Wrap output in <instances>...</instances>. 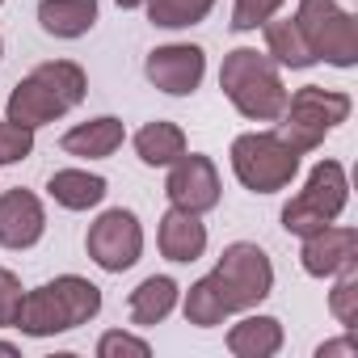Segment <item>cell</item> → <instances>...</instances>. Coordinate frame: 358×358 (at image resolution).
Masks as SVG:
<instances>
[{
	"instance_id": "14",
	"label": "cell",
	"mask_w": 358,
	"mask_h": 358,
	"mask_svg": "<svg viewBox=\"0 0 358 358\" xmlns=\"http://www.w3.org/2000/svg\"><path fill=\"white\" fill-rule=\"evenodd\" d=\"M122 139H127L122 118L101 114V118H89V122L64 131L59 148H64L68 156H80V160H106V156H114V152L122 148Z\"/></svg>"
},
{
	"instance_id": "33",
	"label": "cell",
	"mask_w": 358,
	"mask_h": 358,
	"mask_svg": "<svg viewBox=\"0 0 358 358\" xmlns=\"http://www.w3.org/2000/svg\"><path fill=\"white\" fill-rule=\"evenodd\" d=\"M0 55H5V43H0Z\"/></svg>"
},
{
	"instance_id": "3",
	"label": "cell",
	"mask_w": 358,
	"mask_h": 358,
	"mask_svg": "<svg viewBox=\"0 0 358 358\" xmlns=\"http://www.w3.org/2000/svg\"><path fill=\"white\" fill-rule=\"evenodd\" d=\"M232 173L249 194H278L295 182L299 152L278 139V131H245L232 139Z\"/></svg>"
},
{
	"instance_id": "15",
	"label": "cell",
	"mask_w": 358,
	"mask_h": 358,
	"mask_svg": "<svg viewBox=\"0 0 358 358\" xmlns=\"http://www.w3.org/2000/svg\"><path fill=\"white\" fill-rule=\"evenodd\" d=\"M13 329H22L26 337H55V333H68L72 329V320H68V308H64V299H59V291L47 282V287H34V291H26V299H22V312H17V324Z\"/></svg>"
},
{
	"instance_id": "16",
	"label": "cell",
	"mask_w": 358,
	"mask_h": 358,
	"mask_svg": "<svg viewBox=\"0 0 358 358\" xmlns=\"http://www.w3.org/2000/svg\"><path fill=\"white\" fill-rule=\"evenodd\" d=\"M177 299H182V287H177L169 274H152V278H143V282L131 291L127 316H131V324L152 329V324L169 320V312L177 308Z\"/></svg>"
},
{
	"instance_id": "20",
	"label": "cell",
	"mask_w": 358,
	"mask_h": 358,
	"mask_svg": "<svg viewBox=\"0 0 358 358\" xmlns=\"http://www.w3.org/2000/svg\"><path fill=\"white\" fill-rule=\"evenodd\" d=\"M182 152H186V131L177 127V122L156 118V122H148V127L135 131V156L143 164H152V169H169Z\"/></svg>"
},
{
	"instance_id": "2",
	"label": "cell",
	"mask_w": 358,
	"mask_h": 358,
	"mask_svg": "<svg viewBox=\"0 0 358 358\" xmlns=\"http://www.w3.org/2000/svg\"><path fill=\"white\" fill-rule=\"evenodd\" d=\"M220 89L249 122H278V114L287 106V85L278 76V64L253 47H236L224 55Z\"/></svg>"
},
{
	"instance_id": "5",
	"label": "cell",
	"mask_w": 358,
	"mask_h": 358,
	"mask_svg": "<svg viewBox=\"0 0 358 358\" xmlns=\"http://www.w3.org/2000/svg\"><path fill=\"white\" fill-rule=\"evenodd\" d=\"M345 203H350V182H345L341 160H320L308 173V186L282 207V228L303 241V236L337 224V215L345 211Z\"/></svg>"
},
{
	"instance_id": "19",
	"label": "cell",
	"mask_w": 358,
	"mask_h": 358,
	"mask_svg": "<svg viewBox=\"0 0 358 358\" xmlns=\"http://www.w3.org/2000/svg\"><path fill=\"white\" fill-rule=\"evenodd\" d=\"M228 350L236 358H274L282 350V324L274 316H245L228 329Z\"/></svg>"
},
{
	"instance_id": "17",
	"label": "cell",
	"mask_w": 358,
	"mask_h": 358,
	"mask_svg": "<svg viewBox=\"0 0 358 358\" xmlns=\"http://www.w3.org/2000/svg\"><path fill=\"white\" fill-rule=\"evenodd\" d=\"M47 194L64 211H89V207H97L110 194V182L97 177V173H85V169H59V173H51Z\"/></svg>"
},
{
	"instance_id": "22",
	"label": "cell",
	"mask_w": 358,
	"mask_h": 358,
	"mask_svg": "<svg viewBox=\"0 0 358 358\" xmlns=\"http://www.w3.org/2000/svg\"><path fill=\"white\" fill-rule=\"evenodd\" d=\"M51 287L59 291V299H64V308H68L72 329L89 324V320L101 312V287H97V282H89V278H80V274H59Z\"/></svg>"
},
{
	"instance_id": "24",
	"label": "cell",
	"mask_w": 358,
	"mask_h": 358,
	"mask_svg": "<svg viewBox=\"0 0 358 358\" xmlns=\"http://www.w3.org/2000/svg\"><path fill=\"white\" fill-rule=\"evenodd\" d=\"M224 316H232V312H228L220 287L211 282V274L199 278V282L186 291V320L199 324V329H215V324H224Z\"/></svg>"
},
{
	"instance_id": "1",
	"label": "cell",
	"mask_w": 358,
	"mask_h": 358,
	"mask_svg": "<svg viewBox=\"0 0 358 358\" xmlns=\"http://www.w3.org/2000/svg\"><path fill=\"white\" fill-rule=\"evenodd\" d=\"M89 93V76L80 64L72 59H51V64H38L26 80L13 85L9 93V118L38 131L55 118H64L68 110H76Z\"/></svg>"
},
{
	"instance_id": "6",
	"label": "cell",
	"mask_w": 358,
	"mask_h": 358,
	"mask_svg": "<svg viewBox=\"0 0 358 358\" xmlns=\"http://www.w3.org/2000/svg\"><path fill=\"white\" fill-rule=\"evenodd\" d=\"M295 26H299L308 51L316 55V64L320 59L333 64V68H354L358 64V22L337 0H299Z\"/></svg>"
},
{
	"instance_id": "30",
	"label": "cell",
	"mask_w": 358,
	"mask_h": 358,
	"mask_svg": "<svg viewBox=\"0 0 358 358\" xmlns=\"http://www.w3.org/2000/svg\"><path fill=\"white\" fill-rule=\"evenodd\" d=\"M316 358H358V345H354V337H337V341H324L316 350Z\"/></svg>"
},
{
	"instance_id": "10",
	"label": "cell",
	"mask_w": 358,
	"mask_h": 358,
	"mask_svg": "<svg viewBox=\"0 0 358 358\" xmlns=\"http://www.w3.org/2000/svg\"><path fill=\"white\" fill-rule=\"evenodd\" d=\"M143 72H148V80L160 93H169V97H190L203 85V76H207V55L194 43H169V47H156L148 55Z\"/></svg>"
},
{
	"instance_id": "25",
	"label": "cell",
	"mask_w": 358,
	"mask_h": 358,
	"mask_svg": "<svg viewBox=\"0 0 358 358\" xmlns=\"http://www.w3.org/2000/svg\"><path fill=\"white\" fill-rule=\"evenodd\" d=\"M333 278H337V282H333V291H329V312L337 316L341 329H354V324H358V262L345 266V270H337Z\"/></svg>"
},
{
	"instance_id": "12",
	"label": "cell",
	"mask_w": 358,
	"mask_h": 358,
	"mask_svg": "<svg viewBox=\"0 0 358 358\" xmlns=\"http://www.w3.org/2000/svg\"><path fill=\"white\" fill-rule=\"evenodd\" d=\"M354 262H358V232H354V228L329 224V228L303 236V249H299L303 274H312V278H333L337 270H345V266H354Z\"/></svg>"
},
{
	"instance_id": "31",
	"label": "cell",
	"mask_w": 358,
	"mask_h": 358,
	"mask_svg": "<svg viewBox=\"0 0 358 358\" xmlns=\"http://www.w3.org/2000/svg\"><path fill=\"white\" fill-rule=\"evenodd\" d=\"M114 5H118V9H143L148 0H114Z\"/></svg>"
},
{
	"instance_id": "28",
	"label": "cell",
	"mask_w": 358,
	"mask_h": 358,
	"mask_svg": "<svg viewBox=\"0 0 358 358\" xmlns=\"http://www.w3.org/2000/svg\"><path fill=\"white\" fill-rule=\"evenodd\" d=\"M122 354H131V358H148L152 345H148L143 337H135V333H122V329L101 333V341H97V358H122Z\"/></svg>"
},
{
	"instance_id": "8",
	"label": "cell",
	"mask_w": 358,
	"mask_h": 358,
	"mask_svg": "<svg viewBox=\"0 0 358 358\" xmlns=\"http://www.w3.org/2000/svg\"><path fill=\"white\" fill-rule=\"evenodd\" d=\"M85 249H89V257H93L106 274L131 270V266L143 257V228H139V215L127 211V207L101 211V215L89 224Z\"/></svg>"
},
{
	"instance_id": "18",
	"label": "cell",
	"mask_w": 358,
	"mask_h": 358,
	"mask_svg": "<svg viewBox=\"0 0 358 358\" xmlns=\"http://www.w3.org/2000/svg\"><path fill=\"white\" fill-rule=\"evenodd\" d=\"M97 22V0H43L38 5V26L51 38H80Z\"/></svg>"
},
{
	"instance_id": "26",
	"label": "cell",
	"mask_w": 358,
	"mask_h": 358,
	"mask_svg": "<svg viewBox=\"0 0 358 358\" xmlns=\"http://www.w3.org/2000/svg\"><path fill=\"white\" fill-rule=\"evenodd\" d=\"M30 152H34V131L30 127H22L13 118L0 122V164H22Z\"/></svg>"
},
{
	"instance_id": "21",
	"label": "cell",
	"mask_w": 358,
	"mask_h": 358,
	"mask_svg": "<svg viewBox=\"0 0 358 358\" xmlns=\"http://www.w3.org/2000/svg\"><path fill=\"white\" fill-rule=\"evenodd\" d=\"M262 30H266V55H270L278 68H295V72H303V68L316 64V55L308 51V43H303L295 17H282V22L270 17Z\"/></svg>"
},
{
	"instance_id": "7",
	"label": "cell",
	"mask_w": 358,
	"mask_h": 358,
	"mask_svg": "<svg viewBox=\"0 0 358 358\" xmlns=\"http://www.w3.org/2000/svg\"><path fill=\"white\" fill-rule=\"evenodd\" d=\"M211 282L220 287L228 312H249L274 291V266H270L266 249H257L249 241H236L220 253V262L211 270Z\"/></svg>"
},
{
	"instance_id": "23",
	"label": "cell",
	"mask_w": 358,
	"mask_h": 358,
	"mask_svg": "<svg viewBox=\"0 0 358 358\" xmlns=\"http://www.w3.org/2000/svg\"><path fill=\"white\" fill-rule=\"evenodd\" d=\"M211 9H215V0H148V17L160 30H190L207 22Z\"/></svg>"
},
{
	"instance_id": "9",
	"label": "cell",
	"mask_w": 358,
	"mask_h": 358,
	"mask_svg": "<svg viewBox=\"0 0 358 358\" xmlns=\"http://www.w3.org/2000/svg\"><path fill=\"white\" fill-rule=\"evenodd\" d=\"M164 194H169L173 207H182L190 215L215 211L220 207V169H215V160L203 156V152H182L169 164Z\"/></svg>"
},
{
	"instance_id": "11",
	"label": "cell",
	"mask_w": 358,
	"mask_h": 358,
	"mask_svg": "<svg viewBox=\"0 0 358 358\" xmlns=\"http://www.w3.org/2000/svg\"><path fill=\"white\" fill-rule=\"evenodd\" d=\"M47 232V211L38 203V194L13 186L0 194V245L22 253V249H34Z\"/></svg>"
},
{
	"instance_id": "13",
	"label": "cell",
	"mask_w": 358,
	"mask_h": 358,
	"mask_svg": "<svg viewBox=\"0 0 358 358\" xmlns=\"http://www.w3.org/2000/svg\"><path fill=\"white\" fill-rule=\"evenodd\" d=\"M156 245H160V257L177 262V266H190L207 253V224L203 215H190L182 207H169L160 215V228H156Z\"/></svg>"
},
{
	"instance_id": "4",
	"label": "cell",
	"mask_w": 358,
	"mask_h": 358,
	"mask_svg": "<svg viewBox=\"0 0 358 358\" xmlns=\"http://www.w3.org/2000/svg\"><path fill=\"white\" fill-rule=\"evenodd\" d=\"M354 101L341 89H320V85H303L295 93H287V106L278 114V139H287L299 156L320 148L329 131H337L350 118Z\"/></svg>"
},
{
	"instance_id": "29",
	"label": "cell",
	"mask_w": 358,
	"mask_h": 358,
	"mask_svg": "<svg viewBox=\"0 0 358 358\" xmlns=\"http://www.w3.org/2000/svg\"><path fill=\"white\" fill-rule=\"evenodd\" d=\"M22 278L13 270H0V329H13L17 324V312H22Z\"/></svg>"
},
{
	"instance_id": "32",
	"label": "cell",
	"mask_w": 358,
	"mask_h": 358,
	"mask_svg": "<svg viewBox=\"0 0 358 358\" xmlns=\"http://www.w3.org/2000/svg\"><path fill=\"white\" fill-rule=\"evenodd\" d=\"M0 354H9V358H17V354H22V350H17V345H13V341H0Z\"/></svg>"
},
{
	"instance_id": "27",
	"label": "cell",
	"mask_w": 358,
	"mask_h": 358,
	"mask_svg": "<svg viewBox=\"0 0 358 358\" xmlns=\"http://www.w3.org/2000/svg\"><path fill=\"white\" fill-rule=\"evenodd\" d=\"M282 9V0H236L232 5V30L236 34H245V30H257V26H266L274 13Z\"/></svg>"
},
{
	"instance_id": "34",
	"label": "cell",
	"mask_w": 358,
	"mask_h": 358,
	"mask_svg": "<svg viewBox=\"0 0 358 358\" xmlns=\"http://www.w3.org/2000/svg\"><path fill=\"white\" fill-rule=\"evenodd\" d=\"M0 5H5V0H0Z\"/></svg>"
}]
</instances>
